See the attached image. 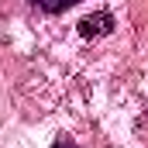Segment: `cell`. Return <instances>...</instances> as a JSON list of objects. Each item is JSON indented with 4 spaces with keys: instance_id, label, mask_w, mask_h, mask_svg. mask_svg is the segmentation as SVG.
I'll list each match as a JSON object with an SVG mask.
<instances>
[{
    "instance_id": "obj_1",
    "label": "cell",
    "mask_w": 148,
    "mask_h": 148,
    "mask_svg": "<svg viewBox=\"0 0 148 148\" xmlns=\"http://www.w3.org/2000/svg\"><path fill=\"white\" fill-rule=\"evenodd\" d=\"M110 28H114V17L107 10H97V14H90V17L79 21V35L83 38H100V35H107Z\"/></svg>"
},
{
    "instance_id": "obj_3",
    "label": "cell",
    "mask_w": 148,
    "mask_h": 148,
    "mask_svg": "<svg viewBox=\"0 0 148 148\" xmlns=\"http://www.w3.org/2000/svg\"><path fill=\"white\" fill-rule=\"evenodd\" d=\"M52 148H76V145H73V141H69V138H59V141H55V145H52Z\"/></svg>"
},
{
    "instance_id": "obj_2",
    "label": "cell",
    "mask_w": 148,
    "mask_h": 148,
    "mask_svg": "<svg viewBox=\"0 0 148 148\" xmlns=\"http://www.w3.org/2000/svg\"><path fill=\"white\" fill-rule=\"evenodd\" d=\"M31 3H38V7H41V10H48V14H59V10L76 7L79 0H31Z\"/></svg>"
}]
</instances>
